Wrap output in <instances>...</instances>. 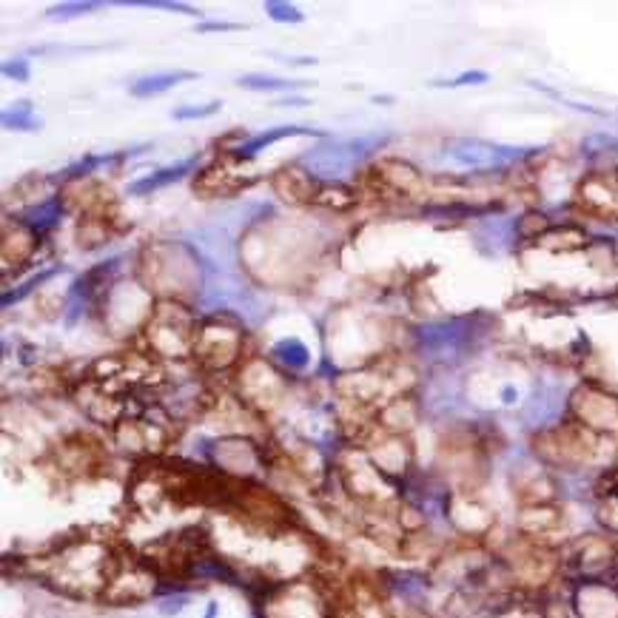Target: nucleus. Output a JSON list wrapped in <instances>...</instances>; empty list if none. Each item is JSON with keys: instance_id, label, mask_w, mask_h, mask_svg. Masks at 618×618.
<instances>
[{"instance_id": "nucleus-1", "label": "nucleus", "mask_w": 618, "mask_h": 618, "mask_svg": "<svg viewBox=\"0 0 618 618\" xmlns=\"http://www.w3.org/2000/svg\"><path fill=\"white\" fill-rule=\"evenodd\" d=\"M194 72H163V75L143 77L140 83H134L132 94L134 97H154L160 92H169L171 86H177L180 80H191Z\"/></svg>"}, {"instance_id": "nucleus-2", "label": "nucleus", "mask_w": 618, "mask_h": 618, "mask_svg": "<svg viewBox=\"0 0 618 618\" xmlns=\"http://www.w3.org/2000/svg\"><path fill=\"white\" fill-rule=\"evenodd\" d=\"M294 134H317V132H308V129H297V126H282V129H277V132H268V134H260V137H254L248 146H240L237 149V157H251V154H257L260 149H265V146H271V143H277V140H282V137H294Z\"/></svg>"}, {"instance_id": "nucleus-3", "label": "nucleus", "mask_w": 618, "mask_h": 618, "mask_svg": "<svg viewBox=\"0 0 618 618\" xmlns=\"http://www.w3.org/2000/svg\"><path fill=\"white\" fill-rule=\"evenodd\" d=\"M243 89H254V92H288L294 83L280 80V77H263V75H245L240 77Z\"/></svg>"}, {"instance_id": "nucleus-4", "label": "nucleus", "mask_w": 618, "mask_h": 618, "mask_svg": "<svg viewBox=\"0 0 618 618\" xmlns=\"http://www.w3.org/2000/svg\"><path fill=\"white\" fill-rule=\"evenodd\" d=\"M188 166H191V163H183V166H177V169L160 171V177H149L146 183H137V186H132V191L134 194H143V191H149V188H160V186H166V183H171V180H180V174L188 171Z\"/></svg>"}, {"instance_id": "nucleus-5", "label": "nucleus", "mask_w": 618, "mask_h": 618, "mask_svg": "<svg viewBox=\"0 0 618 618\" xmlns=\"http://www.w3.org/2000/svg\"><path fill=\"white\" fill-rule=\"evenodd\" d=\"M220 112V103H206V106H188V109H177L174 117L177 120H197V117H211Z\"/></svg>"}, {"instance_id": "nucleus-6", "label": "nucleus", "mask_w": 618, "mask_h": 618, "mask_svg": "<svg viewBox=\"0 0 618 618\" xmlns=\"http://www.w3.org/2000/svg\"><path fill=\"white\" fill-rule=\"evenodd\" d=\"M268 12H271V18L274 20H291V23H300L302 15L294 9V6H285V3H268L265 6Z\"/></svg>"}, {"instance_id": "nucleus-7", "label": "nucleus", "mask_w": 618, "mask_h": 618, "mask_svg": "<svg viewBox=\"0 0 618 618\" xmlns=\"http://www.w3.org/2000/svg\"><path fill=\"white\" fill-rule=\"evenodd\" d=\"M547 231V220H544L542 214H527L525 223H522V234L525 237H536V234H542Z\"/></svg>"}, {"instance_id": "nucleus-8", "label": "nucleus", "mask_w": 618, "mask_h": 618, "mask_svg": "<svg viewBox=\"0 0 618 618\" xmlns=\"http://www.w3.org/2000/svg\"><path fill=\"white\" fill-rule=\"evenodd\" d=\"M234 32V29H240L237 23H206V26H200V32Z\"/></svg>"}, {"instance_id": "nucleus-9", "label": "nucleus", "mask_w": 618, "mask_h": 618, "mask_svg": "<svg viewBox=\"0 0 618 618\" xmlns=\"http://www.w3.org/2000/svg\"><path fill=\"white\" fill-rule=\"evenodd\" d=\"M3 72H6L9 77L18 75L20 80H26V66H23V63H20V66H12V63H6V69H3Z\"/></svg>"}]
</instances>
